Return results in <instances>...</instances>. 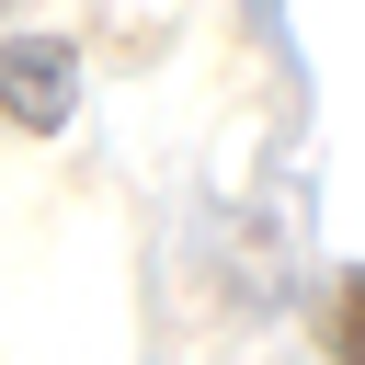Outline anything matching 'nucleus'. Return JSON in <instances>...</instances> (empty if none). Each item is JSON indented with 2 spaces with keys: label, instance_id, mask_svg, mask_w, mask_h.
I'll return each mask as SVG.
<instances>
[{
  "label": "nucleus",
  "instance_id": "obj_1",
  "mask_svg": "<svg viewBox=\"0 0 365 365\" xmlns=\"http://www.w3.org/2000/svg\"><path fill=\"white\" fill-rule=\"evenodd\" d=\"M68 103H80V57H68L57 34H11V46H0V114H11L23 137H57Z\"/></svg>",
  "mask_w": 365,
  "mask_h": 365
},
{
  "label": "nucleus",
  "instance_id": "obj_2",
  "mask_svg": "<svg viewBox=\"0 0 365 365\" xmlns=\"http://www.w3.org/2000/svg\"><path fill=\"white\" fill-rule=\"evenodd\" d=\"M331 354H342V365H365V262L331 285Z\"/></svg>",
  "mask_w": 365,
  "mask_h": 365
}]
</instances>
